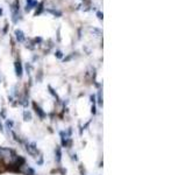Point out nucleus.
<instances>
[{
    "mask_svg": "<svg viewBox=\"0 0 186 175\" xmlns=\"http://www.w3.org/2000/svg\"><path fill=\"white\" fill-rule=\"evenodd\" d=\"M15 67H16V74H18V76H21V74H22V70H21V67H20L19 63L15 64Z\"/></svg>",
    "mask_w": 186,
    "mask_h": 175,
    "instance_id": "7ed1b4c3",
    "label": "nucleus"
},
{
    "mask_svg": "<svg viewBox=\"0 0 186 175\" xmlns=\"http://www.w3.org/2000/svg\"><path fill=\"white\" fill-rule=\"evenodd\" d=\"M15 35H16V39H18V41H20V42H22V41L24 40V33H22V30L16 29V30H15Z\"/></svg>",
    "mask_w": 186,
    "mask_h": 175,
    "instance_id": "f03ea898",
    "label": "nucleus"
},
{
    "mask_svg": "<svg viewBox=\"0 0 186 175\" xmlns=\"http://www.w3.org/2000/svg\"><path fill=\"white\" fill-rule=\"evenodd\" d=\"M2 14V10H1V8H0V15Z\"/></svg>",
    "mask_w": 186,
    "mask_h": 175,
    "instance_id": "423d86ee",
    "label": "nucleus"
},
{
    "mask_svg": "<svg viewBox=\"0 0 186 175\" xmlns=\"http://www.w3.org/2000/svg\"><path fill=\"white\" fill-rule=\"evenodd\" d=\"M37 5V1L36 0H27V6H26V11L29 12V11L33 8L34 6Z\"/></svg>",
    "mask_w": 186,
    "mask_h": 175,
    "instance_id": "f257e3e1",
    "label": "nucleus"
},
{
    "mask_svg": "<svg viewBox=\"0 0 186 175\" xmlns=\"http://www.w3.org/2000/svg\"><path fill=\"white\" fill-rule=\"evenodd\" d=\"M56 55H57V57H62V53H61V52H57Z\"/></svg>",
    "mask_w": 186,
    "mask_h": 175,
    "instance_id": "39448f33",
    "label": "nucleus"
},
{
    "mask_svg": "<svg viewBox=\"0 0 186 175\" xmlns=\"http://www.w3.org/2000/svg\"><path fill=\"white\" fill-rule=\"evenodd\" d=\"M97 15H98V18H99V19H102V13H101V12H98V13H97Z\"/></svg>",
    "mask_w": 186,
    "mask_h": 175,
    "instance_id": "20e7f679",
    "label": "nucleus"
}]
</instances>
